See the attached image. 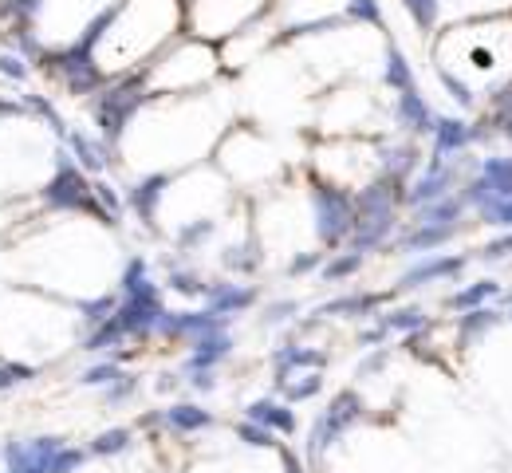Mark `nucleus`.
I'll use <instances>...</instances> for the list:
<instances>
[{
  "mask_svg": "<svg viewBox=\"0 0 512 473\" xmlns=\"http://www.w3.org/2000/svg\"><path fill=\"white\" fill-rule=\"evenodd\" d=\"M312 217H316V237L327 249H339L351 241L359 209H355V194L339 182H327L320 174H312Z\"/></svg>",
  "mask_w": 512,
  "mask_h": 473,
  "instance_id": "1",
  "label": "nucleus"
},
{
  "mask_svg": "<svg viewBox=\"0 0 512 473\" xmlns=\"http://www.w3.org/2000/svg\"><path fill=\"white\" fill-rule=\"evenodd\" d=\"M146 99H150V91H146L142 75H123V79L107 83L95 95V127H99V135L107 142H119Z\"/></svg>",
  "mask_w": 512,
  "mask_h": 473,
  "instance_id": "2",
  "label": "nucleus"
},
{
  "mask_svg": "<svg viewBox=\"0 0 512 473\" xmlns=\"http://www.w3.org/2000/svg\"><path fill=\"white\" fill-rule=\"evenodd\" d=\"M44 202L52 205V209H64V213H87V217H99V221H115L103 205L95 202L91 178L71 162V154H64V150H60L52 182L44 186Z\"/></svg>",
  "mask_w": 512,
  "mask_h": 473,
  "instance_id": "3",
  "label": "nucleus"
},
{
  "mask_svg": "<svg viewBox=\"0 0 512 473\" xmlns=\"http://www.w3.org/2000/svg\"><path fill=\"white\" fill-rule=\"evenodd\" d=\"M363 414H367V406L359 399V391H339V395H331V403L316 414V422H312V430H308V458H312V462L323 458L335 442L347 438V430H351L355 422H363Z\"/></svg>",
  "mask_w": 512,
  "mask_h": 473,
  "instance_id": "4",
  "label": "nucleus"
},
{
  "mask_svg": "<svg viewBox=\"0 0 512 473\" xmlns=\"http://www.w3.org/2000/svg\"><path fill=\"white\" fill-rule=\"evenodd\" d=\"M67 446L56 434H40V438H16L0 446L4 458V473H52V458Z\"/></svg>",
  "mask_w": 512,
  "mask_h": 473,
  "instance_id": "5",
  "label": "nucleus"
},
{
  "mask_svg": "<svg viewBox=\"0 0 512 473\" xmlns=\"http://www.w3.org/2000/svg\"><path fill=\"white\" fill-rule=\"evenodd\" d=\"M56 75L64 79V87L71 95H99V91L107 87L95 52L83 48V44H71V48H64V52L56 56Z\"/></svg>",
  "mask_w": 512,
  "mask_h": 473,
  "instance_id": "6",
  "label": "nucleus"
},
{
  "mask_svg": "<svg viewBox=\"0 0 512 473\" xmlns=\"http://www.w3.org/2000/svg\"><path fill=\"white\" fill-rule=\"evenodd\" d=\"M457 162H461V158H449V162L430 158V162H426V170L406 186V205H410V213L430 202H442V198H449V194L457 190V182H461Z\"/></svg>",
  "mask_w": 512,
  "mask_h": 473,
  "instance_id": "7",
  "label": "nucleus"
},
{
  "mask_svg": "<svg viewBox=\"0 0 512 473\" xmlns=\"http://www.w3.org/2000/svg\"><path fill=\"white\" fill-rule=\"evenodd\" d=\"M379 174L394 178L402 186H410V178L422 174V150L414 138H398V142H379V158H375Z\"/></svg>",
  "mask_w": 512,
  "mask_h": 473,
  "instance_id": "8",
  "label": "nucleus"
},
{
  "mask_svg": "<svg viewBox=\"0 0 512 473\" xmlns=\"http://www.w3.org/2000/svg\"><path fill=\"white\" fill-rule=\"evenodd\" d=\"M469 265V257H457V253H430L422 261H414L410 269L402 272L398 288L410 292V288H426V284H438V280H457Z\"/></svg>",
  "mask_w": 512,
  "mask_h": 473,
  "instance_id": "9",
  "label": "nucleus"
},
{
  "mask_svg": "<svg viewBox=\"0 0 512 473\" xmlns=\"http://www.w3.org/2000/svg\"><path fill=\"white\" fill-rule=\"evenodd\" d=\"M434 158H461L473 142H481V131L473 127V123H465V119H457V115H438V123H434Z\"/></svg>",
  "mask_w": 512,
  "mask_h": 473,
  "instance_id": "10",
  "label": "nucleus"
},
{
  "mask_svg": "<svg viewBox=\"0 0 512 473\" xmlns=\"http://www.w3.org/2000/svg\"><path fill=\"white\" fill-rule=\"evenodd\" d=\"M253 300H256V292L249 284L217 280V284H209V292H205V312H213V316H221V320H233V316L249 312Z\"/></svg>",
  "mask_w": 512,
  "mask_h": 473,
  "instance_id": "11",
  "label": "nucleus"
},
{
  "mask_svg": "<svg viewBox=\"0 0 512 473\" xmlns=\"http://www.w3.org/2000/svg\"><path fill=\"white\" fill-rule=\"evenodd\" d=\"M394 123L410 138H422V135H434L438 115L430 111V103L422 99V91H402V95L394 99Z\"/></svg>",
  "mask_w": 512,
  "mask_h": 473,
  "instance_id": "12",
  "label": "nucleus"
},
{
  "mask_svg": "<svg viewBox=\"0 0 512 473\" xmlns=\"http://www.w3.org/2000/svg\"><path fill=\"white\" fill-rule=\"evenodd\" d=\"M327 367V355L316 347H304V343H284L272 351V371H276V387L300 371H323Z\"/></svg>",
  "mask_w": 512,
  "mask_h": 473,
  "instance_id": "13",
  "label": "nucleus"
},
{
  "mask_svg": "<svg viewBox=\"0 0 512 473\" xmlns=\"http://www.w3.org/2000/svg\"><path fill=\"white\" fill-rule=\"evenodd\" d=\"M461 233V225H410L394 245L402 249V253H414V257H430V253H438L442 245H449L453 237Z\"/></svg>",
  "mask_w": 512,
  "mask_h": 473,
  "instance_id": "14",
  "label": "nucleus"
},
{
  "mask_svg": "<svg viewBox=\"0 0 512 473\" xmlns=\"http://www.w3.org/2000/svg\"><path fill=\"white\" fill-rule=\"evenodd\" d=\"M245 418L256 422V426H264V430H272V434H296V410L292 403H284V399H256V403L245 406Z\"/></svg>",
  "mask_w": 512,
  "mask_h": 473,
  "instance_id": "15",
  "label": "nucleus"
},
{
  "mask_svg": "<svg viewBox=\"0 0 512 473\" xmlns=\"http://www.w3.org/2000/svg\"><path fill=\"white\" fill-rule=\"evenodd\" d=\"M229 351H233V336H229V332H217V336L197 339V343H190L186 375H193V371H213V367H221V359H229Z\"/></svg>",
  "mask_w": 512,
  "mask_h": 473,
  "instance_id": "16",
  "label": "nucleus"
},
{
  "mask_svg": "<svg viewBox=\"0 0 512 473\" xmlns=\"http://www.w3.org/2000/svg\"><path fill=\"white\" fill-rule=\"evenodd\" d=\"M166 186H170V174H150V178H142L134 190H127V205L146 221V225L158 217V202H162Z\"/></svg>",
  "mask_w": 512,
  "mask_h": 473,
  "instance_id": "17",
  "label": "nucleus"
},
{
  "mask_svg": "<svg viewBox=\"0 0 512 473\" xmlns=\"http://www.w3.org/2000/svg\"><path fill=\"white\" fill-rule=\"evenodd\" d=\"M162 418H166V426L178 430V434H201V430H213V426H217L213 410H205L201 403H174Z\"/></svg>",
  "mask_w": 512,
  "mask_h": 473,
  "instance_id": "18",
  "label": "nucleus"
},
{
  "mask_svg": "<svg viewBox=\"0 0 512 473\" xmlns=\"http://www.w3.org/2000/svg\"><path fill=\"white\" fill-rule=\"evenodd\" d=\"M477 178L493 198H512V154H489L477 162Z\"/></svg>",
  "mask_w": 512,
  "mask_h": 473,
  "instance_id": "19",
  "label": "nucleus"
},
{
  "mask_svg": "<svg viewBox=\"0 0 512 473\" xmlns=\"http://www.w3.org/2000/svg\"><path fill=\"white\" fill-rule=\"evenodd\" d=\"M505 288L497 280H473L465 288H457L453 296H446V308L453 312H473V308H489V300H497Z\"/></svg>",
  "mask_w": 512,
  "mask_h": 473,
  "instance_id": "20",
  "label": "nucleus"
},
{
  "mask_svg": "<svg viewBox=\"0 0 512 473\" xmlns=\"http://www.w3.org/2000/svg\"><path fill=\"white\" fill-rule=\"evenodd\" d=\"M383 300L386 296H379V292H351V296L327 300L323 308H316V316H375Z\"/></svg>",
  "mask_w": 512,
  "mask_h": 473,
  "instance_id": "21",
  "label": "nucleus"
},
{
  "mask_svg": "<svg viewBox=\"0 0 512 473\" xmlns=\"http://www.w3.org/2000/svg\"><path fill=\"white\" fill-rule=\"evenodd\" d=\"M64 142L71 146V158H79V166H83L87 174H103V170L111 166V154H107V146H99L95 138H87L83 131H67Z\"/></svg>",
  "mask_w": 512,
  "mask_h": 473,
  "instance_id": "22",
  "label": "nucleus"
},
{
  "mask_svg": "<svg viewBox=\"0 0 512 473\" xmlns=\"http://www.w3.org/2000/svg\"><path fill=\"white\" fill-rule=\"evenodd\" d=\"M461 217H465L461 194H449L442 202H430V205H422V209H414L410 225H461Z\"/></svg>",
  "mask_w": 512,
  "mask_h": 473,
  "instance_id": "23",
  "label": "nucleus"
},
{
  "mask_svg": "<svg viewBox=\"0 0 512 473\" xmlns=\"http://www.w3.org/2000/svg\"><path fill=\"white\" fill-rule=\"evenodd\" d=\"M497 324H501V312H493V308L461 312V316H457V343H461V347H469V343H477L481 336H489Z\"/></svg>",
  "mask_w": 512,
  "mask_h": 473,
  "instance_id": "24",
  "label": "nucleus"
},
{
  "mask_svg": "<svg viewBox=\"0 0 512 473\" xmlns=\"http://www.w3.org/2000/svg\"><path fill=\"white\" fill-rule=\"evenodd\" d=\"M379 324H383L390 336H418V332L430 328V316H426V308L410 304V308H394V312H386Z\"/></svg>",
  "mask_w": 512,
  "mask_h": 473,
  "instance_id": "25",
  "label": "nucleus"
},
{
  "mask_svg": "<svg viewBox=\"0 0 512 473\" xmlns=\"http://www.w3.org/2000/svg\"><path fill=\"white\" fill-rule=\"evenodd\" d=\"M383 83L394 91V95H402V91H418V83H414V68H410V60L390 44L386 48V64H383Z\"/></svg>",
  "mask_w": 512,
  "mask_h": 473,
  "instance_id": "26",
  "label": "nucleus"
},
{
  "mask_svg": "<svg viewBox=\"0 0 512 473\" xmlns=\"http://www.w3.org/2000/svg\"><path fill=\"white\" fill-rule=\"evenodd\" d=\"M130 442H134V430H127V426H111V430H103V434L91 438L87 454H91V458H119V454H127L130 450Z\"/></svg>",
  "mask_w": 512,
  "mask_h": 473,
  "instance_id": "27",
  "label": "nucleus"
},
{
  "mask_svg": "<svg viewBox=\"0 0 512 473\" xmlns=\"http://www.w3.org/2000/svg\"><path fill=\"white\" fill-rule=\"evenodd\" d=\"M280 395H284V403H308V399H316L323 391V375L320 371H304V375H292V379H284L280 387H276Z\"/></svg>",
  "mask_w": 512,
  "mask_h": 473,
  "instance_id": "28",
  "label": "nucleus"
},
{
  "mask_svg": "<svg viewBox=\"0 0 512 473\" xmlns=\"http://www.w3.org/2000/svg\"><path fill=\"white\" fill-rule=\"evenodd\" d=\"M363 261H367V257H363V253H355V249H347V253H335V257H331V261H327V265L320 269V276L327 280V284L351 280L355 272L363 269Z\"/></svg>",
  "mask_w": 512,
  "mask_h": 473,
  "instance_id": "29",
  "label": "nucleus"
},
{
  "mask_svg": "<svg viewBox=\"0 0 512 473\" xmlns=\"http://www.w3.org/2000/svg\"><path fill=\"white\" fill-rule=\"evenodd\" d=\"M75 308H79V316H83V324H87V328H99V324H107V320L119 312V296H95V300H79Z\"/></svg>",
  "mask_w": 512,
  "mask_h": 473,
  "instance_id": "30",
  "label": "nucleus"
},
{
  "mask_svg": "<svg viewBox=\"0 0 512 473\" xmlns=\"http://www.w3.org/2000/svg\"><path fill=\"white\" fill-rule=\"evenodd\" d=\"M438 79H442V87H446L449 99H453L457 107H465V111H469V107L477 103V91H473V83H465V79H461V75H457L453 68H442V64H438Z\"/></svg>",
  "mask_w": 512,
  "mask_h": 473,
  "instance_id": "31",
  "label": "nucleus"
},
{
  "mask_svg": "<svg viewBox=\"0 0 512 473\" xmlns=\"http://www.w3.org/2000/svg\"><path fill=\"white\" fill-rule=\"evenodd\" d=\"M123 375H127V371L111 359V363H95V367H87V371L79 375V383H83V387H103V391H107V387H111V383H119Z\"/></svg>",
  "mask_w": 512,
  "mask_h": 473,
  "instance_id": "32",
  "label": "nucleus"
},
{
  "mask_svg": "<svg viewBox=\"0 0 512 473\" xmlns=\"http://www.w3.org/2000/svg\"><path fill=\"white\" fill-rule=\"evenodd\" d=\"M237 438H241L245 446H253V450H280V446H276V434L264 430V426H256V422H249V418L237 426Z\"/></svg>",
  "mask_w": 512,
  "mask_h": 473,
  "instance_id": "33",
  "label": "nucleus"
},
{
  "mask_svg": "<svg viewBox=\"0 0 512 473\" xmlns=\"http://www.w3.org/2000/svg\"><path fill=\"white\" fill-rule=\"evenodd\" d=\"M170 288H174V292H182V296H193V300H205V292H209V284H205L201 276L182 272V269L170 272Z\"/></svg>",
  "mask_w": 512,
  "mask_h": 473,
  "instance_id": "34",
  "label": "nucleus"
},
{
  "mask_svg": "<svg viewBox=\"0 0 512 473\" xmlns=\"http://www.w3.org/2000/svg\"><path fill=\"white\" fill-rule=\"evenodd\" d=\"M347 20H363L371 28H383V8H379V0H347Z\"/></svg>",
  "mask_w": 512,
  "mask_h": 473,
  "instance_id": "35",
  "label": "nucleus"
},
{
  "mask_svg": "<svg viewBox=\"0 0 512 473\" xmlns=\"http://www.w3.org/2000/svg\"><path fill=\"white\" fill-rule=\"evenodd\" d=\"M402 4H406V12L414 16V24H418L422 32L438 24V8H442V0H402Z\"/></svg>",
  "mask_w": 512,
  "mask_h": 473,
  "instance_id": "36",
  "label": "nucleus"
},
{
  "mask_svg": "<svg viewBox=\"0 0 512 473\" xmlns=\"http://www.w3.org/2000/svg\"><path fill=\"white\" fill-rule=\"evenodd\" d=\"M87 450H79V446H60V454L52 458V473H79L87 466Z\"/></svg>",
  "mask_w": 512,
  "mask_h": 473,
  "instance_id": "37",
  "label": "nucleus"
},
{
  "mask_svg": "<svg viewBox=\"0 0 512 473\" xmlns=\"http://www.w3.org/2000/svg\"><path fill=\"white\" fill-rule=\"evenodd\" d=\"M28 379H36V367H28V363H0V391H12V387H20V383H28Z\"/></svg>",
  "mask_w": 512,
  "mask_h": 473,
  "instance_id": "38",
  "label": "nucleus"
},
{
  "mask_svg": "<svg viewBox=\"0 0 512 473\" xmlns=\"http://www.w3.org/2000/svg\"><path fill=\"white\" fill-rule=\"evenodd\" d=\"M225 265L233 272H253L260 265V257H256V245H241V249H229L225 253Z\"/></svg>",
  "mask_w": 512,
  "mask_h": 473,
  "instance_id": "39",
  "label": "nucleus"
},
{
  "mask_svg": "<svg viewBox=\"0 0 512 473\" xmlns=\"http://www.w3.org/2000/svg\"><path fill=\"white\" fill-rule=\"evenodd\" d=\"M209 233H213V221H193L186 229H178V249H197Z\"/></svg>",
  "mask_w": 512,
  "mask_h": 473,
  "instance_id": "40",
  "label": "nucleus"
},
{
  "mask_svg": "<svg viewBox=\"0 0 512 473\" xmlns=\"http://www.w3.org/2000/svg\"><path fill=\"white\" fill-rule=\"evenodd\" d=\"M0 75H4V79H12V83H24V79H28V64H24V56H16V52H0Z\"/></svg>",
  "mask_w": 512,
  "mask_h": 473,
  "instance_id": "41",
  "label": "nucleus"
},
{
  "mask_svg": "<svg viewBox=\"0 0 512 473\" xmlns=\"http://www.w3.org/2000/svg\"><path fill=\"white\" fill-rule=\"evenodd\" d=\"M91 190H95V202L103 205L111 217H119V209H123V202H119V194H115V186H107V182H91Z\"/></svg>",
  "mask_w": 512,
  "mask_h": 473,
  "instance_id": "42",
  "label": "nucleus"
},
{
  "mask_svg": "<svg viewBox=\"0 0 512 473\" xmlns=\"http://www.w3.org/2000/svg\"><path fill=\"white\" fill-rule=\"evenodd\" d=\"M509 257H512V233L493 237V241L481 249V261H509Z\"/></svg>",
  "mask_w": 512,
  "mask_h": 473,
  "instance_id": "43",
  "label": "nucleus"
},
{
  "mask_svg": "<svg viewBox=\"0 0 512 473\" xmlns=\"http://www.w3.org/2000/svg\"><path fill=\"white\" fill-rule=\"evenodd\" d=\"M134 391H138V383H134V375H123L119 383H111V387L103 391V399H107V403L115 406V403H123V399H130Z\"/></svg>",
  "mask_w": 512,
  "mask_h": 473,
  "instance_id": "44",
  "label": "nucleus"
},
{
  "mask_svg": "<svg viewBox=\"0 0 512 473\" xmlns=\"http://www.w3.org/2000/svg\"><path fill=\"white\" fill-rule=\"evenodd\" d=\"M296 312H300L296 300H276V304H268V316H264V320H268V324H288Z\"/></svg>",
  "mask_w": 512,
  "mask_h": 473,
  "instance_id": "45",
  "label": "nucleus"
},
{
  "mask_svg": "<svg viewBox=\"0 0 512 473\" xmlns=\"http://www.w3.org/2000/svg\"><path fill=\"white\" fill-rule=\"evenodd\" d=\"M386 359H390V351H386V347H375V351H371V355L359 363V379H371V375H379V371L386 367Z\"/></svg>",
  "mask_w": 512,
  "mask_h": 473,
  "instance_id": "46",
  "label": "nucleus"
},
{
  "mask_svg": "<svg viewBox=\"0 0 512 473\" xmlns=\"http://www.w3.org/2000/svg\"><path fill=\"white\" fill-rule=\"evenodd\" d=\"M323 269V253H300L292 265H288V276H304V272Z\"/></svg>",
  "mask_w": 512,
  "mask_h": 473,
  "instance_id": "47",
  "label": "nucleus"
},
{
  "mask_svg": "<svg viewBox=\"0 0 512 473\" xmlns=\"http://www.w3.org/2000/svg\"><path fill=\"white\" fill-rule=\"evenodd\" d=\"M276 454H280V470H284V473H308V470H304V462H300V454H292L288 446H280Z\"/></svg>",
  "mask_w": 512,
  "mask_h": 473,
  "instance_id": "48",
  "label": "nucleus"
},
{
  "mask_svg": "<svg viewBox=\"0 0 512 473\" xmlns=\"http://www.w3.org/2000/svg\"><path fill=\"white\" fill-rule=\"evenodd\" d=\"M386 336H390V332H386L383 324H375V328H367V332L359 336V343H363V347H383Z\"/></svg>",
  "mask_w": 512,
  "mask_h": 473,
  "instance_id": "49",
  "label": "nucleus"
},
{
  "mask_svg": "<svg viewBox=\"0 0 512 473\" xmlns=\"http://www.w3.org/2000/svg\"><path fill=\"white\" fill-rule=\"evenodd\" d=\"M190 387H197V391H213V387H217V383H213V371H193Z\"/></svg>",
  "mask_w": 512,
  "mask_h": 473,
  "instance_id": "50",
  "label": "nucleus"
},
{
  "mask_svg": "<svg viewBox=\"0 0 512 473\" xmlns=\"http://www.w3.org/2000/svg\"><path fill=\"white\" fill-rule=\"evenodd\" d=\"M509 320H512V312H509Z\"/></svg>",
  "mask_w": 512,
  "mask_h": 473,
  "instance_id": "51",
  "label": "nucleus"
},
{
  "mask_svg": "<svg viewBox=\"0 0 512 473\" xmlns=\"http://www.w3.org/2000/svg\"><path fill=\"white\" fill-rule=\"evenodd\" d=\"M509 138H512V131H509Z\"/></svg>",
  "mask_w": 512,
  "mask_h": 473,
  "instance_id": "52",
  "label": "nucleus"
}]
</instances>
